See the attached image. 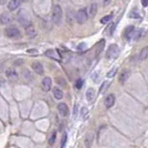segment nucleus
I'll use <instances>...</instances> for the list:
<instances>
[{"mask_svg":"<svg viewBox=\"0 0 148 148\" xmlns=\"http://www.w3.org/2000/svg\"><path fill=\"white\" fill-rule=\"evenodd\" d=\"M62 17H63V11H62V8L59 5H54L53 11H52L53 22H54L56 25L59 26L62 22Z\"/></svg>","mask_w":148,"mask_h":148,"instance_id":"nucleus-1","label":"nucleus"},{"mask_svg":"<svg viewBox=\"0 0 148 148\" xmlns=\"http://www.w3.org/2000/svg\"><path fill=\"white\" fill-rule=\"evenodd\" d=\"M119 47H118L117 44H112L110 45V47L108 48V51H107V57L109 59H115L118 57L119 55Z\"/></svg>","mask_w":148,"mask_h":148,"instance_id":"nucleus-2","label":"nucleus"},{"mask_svg":"<svg viewBox=\"0 0 148 148\" xmlns=\"http://www.w3.org/2000/svg\"><path fill=\"white\" fill-rule=\"evenodd\" d=\"M88 19V11L86 8H82L77 12L76 14V20L79 24H83L86 20Z\"/></svg>","mask_w":148,"mask_h":148,"instance_id":"nucleus-3","label":"nucleus"},{"mask_svg":"<svg viewBox=\"0 0 148 148\" xmlns=\"http://www.w3.org/2000/svg\"><path fill=\"white\" fill-rule=\"evenodd\" d=\"M5 35L8 38H17L20 37V32L16 27H8L7 29H5Z\"/></svg>","mask_w":148,"mask_h":148,"instance_id":"nucleus-4","label":"nucleus"},{"mask_svg":"<svg viewBox=\"0 0 148 148\" xmlns=\"http://www.w3.org/2000/svg\"><path fill=\"white\" fill-rule=\"evenodd\" d=\"M58 111L60 112V114L63 115V116L69 115V107H67L66 103H60L58 105Z\"/></svg>","mask_w":148,"mask_h":148,"instance_id":"nucleus-5","label":"nucleus"},{"mask_svg":"<svg viewBox=\"0 0 148 148\" xmlns=\"http://www.w3.org/2000/svg\"><path fill=\"white\" fill-rule=\"evenodd\" d=\"M0 20H1L2 24H9L13 21V17L10 14L8 13H3L1 16H0Z\"/></svg>","mask_w":148,"mask_h":148,"instance_id":"nucleus-6","label":"nucleus"},{"mask_svg":"<svg viewBox=\"0 0 148 148\" xmlns=\"http://www.w3.org/2000/svg\"><path fill=\"white\" fill-rule=\"evenodd\" d=\"M114 101H115V97L114 94H110V95H108L106 97L105 99V106L106 108H112V106L114 104Z\"/></svg>","mask_w":148,"mask_h":148,"instance_id":"nucleus-7","label":"nucleus"},{"mask_svg":"<svg viewBox=\"0 0 148 148\" xmlns=\"http://www.w3.org/2000/svg\"><path fill=\"white\" fill-rule=\"evenodd\" d=\"M41 85H42V88L45 91L50 90V88H51V85H52L51 79H50L49 77H45V78H43Z\"/></svg>","mask_w":148,"mask_h":148,"instance_id":"nucleus-8","label":"nucleus"},{"mask_svg":"<svg viewBox=\"0 0 148 148\" xmlns=\"http://www.w3.org/2000/svg\"><path fill=\"white\" fill-rule=\"evenodd\" d=\"M26 34H27V36L31 38H33L37 36V31H36V29L34 28L33 25L30 24L26 27Z\"/></svg>","mask_w":148,"mask_h":148,"instance_id":"nucleus-9","label":"nucleus"},{"mask_svg":"<svg viewBox=\"0 0 148 148\" xmlns=\"http://www.w3.org/2000/svg\"><path fill=\"white\" fill-rule=\"evenodd\" d=\"M32 69H34L35 72L40 74V75L43 73V66H42V64H41L40 63H38V62L33 63V64H32Z\"/></svg>","mask_w":148,"mask_h":148,"instance_id":"nucleus-10","label":"nucleus"},{"mask_svg":"<svg viewBox=\"0 0 148 148\" xmlns=\"http://www.w3.org/2000/svg\"><path fill=\"white\" fill-rule=\"evenodd\" d=\"M94 99H95V90H94V88H90L87 90V100L91 103Z\"/></svg>","mask_w":148,"mask_h":148,"instance_id":"nucleus-11","label":"nucleus"},{"mask_svg":"<svg viewBox=\"0 0 148 148\" xmlns=\"http://www.w3.org/2000/svg\"><path fill=\"white\" fill-rule=\"evenodd\" d=\"M20 5V1L18 0H12L8 3V8L10 11H14L16 8H18V6Z\"/></svg>","mask_w":148,"mask_h":148,"instance_id":"nucleus-12","label":"nucleus"},{"mask_svg":"<svg viewBox=\"0 0 148 148\" xmlns=\"http://www.w3.org/2000/svg\"><path fill=\"white\" fill-rule=\"evenodd\" d=\"M138 59H140V61H144V60H146V59H148V45L141 49Z\"/></svg>","mask_w":148,"mask_h":148,"instance_id":"nucleus-13","label":"nucleus"},{"mask_svg":"<svg viewBox=\"0 0 148 148\" xmlns=\"http://www.w3.org/2000/svg\"><path fill=\"white\" fill-rule=\"evenodd\" d=\"M114 29H115V23L110 22L108 24V27L106 28V30H105V34L107 35V36H111V35H112V33H114Z\"/></svg>","mask_w":148,"mask_h":148,"instance_id":"nucleus-14","label":"nucleus"},{"mask_svg":"<svg viewBox=\"0 0 148 148\" xmlns=\"http://www.w3.org/2000/svg\"><path fill=\"white\" fill-rule=\"evenodd\" d=\"M134 26H128L126 29H125V31H124V34H123V36L125 38H127V40H130V38H131V35L134 33Z\"/></svg>","mask_w":148,"mask_h":148,"instance_id":"nucleus-15","label":"nucleus"},{"mask_svg":"<svg viewBox=\"0 0 148 148\" xmlns=\"http://www.w3.org/2000/svg\"><path fill=\"white\" fill-rule=\"evenodd\" d=\"M6 75L9 79H16L17 78V73L16 71L14 70V69H7V71H6Z\"/></svg>","mask_w":148,"mask_h":148,"instance_id":"nucleus-16","label":"nucleus"},{"mask_svg":"<svg viewBox=\"0 0 148 148\" xmlns=\"http://www.w3.org/2000/svg\"><path fill=\"white\" fill-rule=\"evenodd\" d=\"M53 95H54V97L57 100H60V99L63 98L64 93L59 88H54V90H53Z\"/></svg>","mask_w":148,"mask_h":148,"instance_id":"nucleus-17","label":"nucleus"},{"mask_svg":"<svg viewBox=\"0 0 148 148\" xmlns=\"http://www.w3.org/2000/svg\"><path fill=\"white\" fill-rule=\"evenodd\" d=\"M129 76H130V72H129V71H124V72L120 75V77H119V82L121 83V84L125 83V82L127 81V80H128Z\"/></svg>","mask_w":148,"mask_h":148,"instance_id":"nucleus-18","label":"nucleus"},{"mask_svg":"<svg viewBox=\"0 0 148 148\" xmlns=\"http://www.w3.org/2000/svg\"><path fill=\"white\" fill-rule=\"evenodd\" d=\"M129 17H131V18H140V12H138L137 9H134V10H132L131 12H130Z\"/></svg>","mask_w":148,"mask_h":148,"instance_id":"nucleus-19","label":"nucleus"},{"mask_svg":"<svg viewBox=\"0 0 148 148\" xmlns=\"http://www.w3.org/2000/svg\"><path fill=\"white\" fill-rule=\"evenodd\" d=\"M96 12H97V4L95 3H92L90 5V14L91 16H94L96 14Z\"/></svg>","mask_w":148,"mask_h":148,"instance_id":"nucleus-20","label":"nucleus"},{"mask_svg":"<svg viewBox=\"0 0 148 148\" xmlns=\"http://www.w3.org/2000/svg\"><path fill=\"white\" fill-rule=\"evenodd\" d=\"M112 18V14H109V16H106L104 17H102L101 19H100V22L102 23V24H106V23L110 22Z\"/></svg>","mask_w":148,"mask_h":148,"instance_id":"nucleus-21","label":"nucleus"},{"mask_svg":"<svg viewBox=\"0 0 148 148\" xmlns=\"http://www.w3.org/2000/svg\"><path fill=\"white\" fill-rule=\"evenodd\" d=\"M143 29H140V30L134 32V40H140V38H141V36H143Z\"/></svg>","mask_w":148,"mask_h":148,"instance_id":"nucleus-22","label":"nucleus"},{"mask_svg":"<svg viewBox=\"0 0 148 148\" xmlns=\"http://www.w3.org/2000/svg\"><path fill=\"white\" fill-rule=\"evenodd\" d=\"M66 140H67V135H66V132H64L63 137H62V140H61V148H64L66 143Z\"/></svg>","mask_w":148,"mask_h":148,"instance_id":"nucleus-23","label":"nucleus"},{"mask_svg":"<svg viewBox=\"0 0 148 148\" xmlns=\"http://www.w3.org/2000/svg\"><path fill=\"white\" fill-rule=\"evenodd\" d=\"M109 87V83L108 82H104L103 84L100 86V88H99V92L100 93H104V91L107 90Z\"/></svg>","mask_w":148,"mask_h":148,"instance_id":"nucleus-24","label":"nucleus"},{"mask_svg":"<svg viewBox=\"0 0 148 148\" xmlns=\"http://www.w3.org/2000/svg\"><path fill=\"white\" fill-rule=\"evenodd\" d=\"M45 55L48 56V57H50V58H53V59H56V60H57L54 50H47V51L45 52Z\"/></svg>","mask_w":148,"mask_h":148,"instance_id":"nucleus-25","label":"nucleus"},{"mask_svg":"<svg viewBox=\"0 0 148 148\" xmlns=\"http://www.w3.org/2000/svg\"><path fill=\"white\" fill-rule=\"evenodd\" d=\"M116 72H117V69H112L107 73V77H109V78H112V77L116 74Z\"/></svg>","mask_w":148,"mask_h":148,"instance_id":"nucleus-26","label":"nucleus"},{"mask_svg":"<svg viewBox=\"0 0 148 148\" xmlns=\"http://www.w3.org/2000/svg\"><path fill=\"white\" fill-rule=\"evenodd\" d=\"M83 84H84V81H83L82 79H78L76 81V83H75V87H76V88H81L82 87H83Z\"/></svg>","mask_w":148,"mask_h":148,"instance_id":"nucleus-27","label":"nucleus"},{"mask_svg":"<svg viewBox=\"0 0 148 148\" xmlns=\"http://www.w3.org/2000/svg\"><path fill=\"white\" fill-rule=\"evenodd\" d=\"M88 114V108H82V111H81V114H82V117L83 118H86L87 117V115Z\"/></svg>","mask_w":148,"mask_h":148,"instance_id":"nucleus-28","label":"nucleus"},{"mask_svg":"<svg viewBox=\"0 0 148 148\" xmlns=\"http://www.w3.org/2000/svg\"><path fill=\"white\" fill-rule=\"evenodd\" d=\"M103 48H104V40H102V43L101 45L98 44V46H97V50H96V54H99V52H101Z\"/></svg>","mask_w":148,"mask_h":148,"instance_id":"nucleus-29","label":"nucleus"},{"mask_svg":"<svg viewBox=\"0 0 148 148\" xmlns=\"http://www.w3.org/2000/svg\"><path fill=\"white\" fill-rule=\"evenodd\" d=\"M55 140H56V133H53L51 138H50V140H49V144H53L55 143Z\"/></svg>","mask_w":148,"mask_h":148,"instance_id":"nucleus-30","label":"nucleus"},{"mask_svg":"<svg viewBox=\"0 0 148 148\" xmlns=\"http://www.w3.org/2000/svg\"><path fill=\"white\" fill-rule=\"evenodd\" d=\"M86 46H87V44L82 42V43H80L78 46H77V49H78V50H84V49H86Z\"/></svg>","mask_w":148,"mask_h":148,"instance_id":"nucleus-31","label":"nucleus"},{"mask_svg":"<svg viewBox=\"0 0 148 148\" xmlns=\"http://www.w3.org/2000/svg\"><path fill=\"white\" fill-rule=\"evenodd\" d=\"M141 4H143L144 7H146V6H148V0H143V1H141Z\"/></svg>","mask_w":148,"mask_h":148,"instance_id":"nucleus-32","label":"nucleus"},{"mask_svg":"<svg viewBox=\"0 0 148 148\" xmlns=\"http://www.w3.org/2000/svg\"><path fill=\"white\" fill-rule=\"evenodd\" d=\"M77 105H75L74 106V116H76V114H77Z\"/></svg>","mask_w":148,"mask_h":148,"instance_id":"nucleus-33","label":"nucleus"},{"mask_svg":"<svg viewBox=\"0 0 148 148\" xmlns=\"http://www.w3.org/2000/svg\"><path fill=\"white\" fill-rule=\"evenodd\" d=\"M28 53H37V50H34V49L28 50Z\"/></svg>","mask_w":148,"mask_h":148,"instance_id":"nucleus-34","label":"nucleus"}]
</instances>
